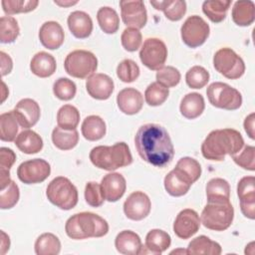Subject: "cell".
I'll return each instance as SVG.
<instances>
[{
    "mask_svg": "<svg viewBox=\"0 0 255 255\" xmlns=\"http://www.w3.org/2000/svg\"><path fill=\"white\" fill-rule=\"evenodd\" d=\"M55 4L61 6V7H69V6H73V5H76L78 3V1H54Z\"/></svg>",
    "mask_w": 255,
    "mask_h": 255,
    "instance_id": "obj_56",
    "label": "cell"
},
{
    "mask_svg": "<svg viewBox=\"0 0 255 255\" xmlns=\"http://www.w3.org/2000/svg\"><path fill=\"white\" fill-rule=\"evenodd\" d=\"M255 123V114L254 113H251L250 115H248L245 120H244V123H243V126H244V129L247 133V135L251 138V139H254L255 138V131H254V125Z\"/></svg>",
    "mask_w": 255,
    "mask_h": 255,
    "instance_id": "obj_54",
    "label": "cell"
},
{
    "mask_svg": "<svg viewBox=\"0 0 255 255\" xmlns=\"http://www.w3.org/2000/svg\"><path fill=\"white\" fill-rule=\"evenodd\" d=\"M121 42L125 50L128 52H135L142 42L141 33L138 29L128 27L122 33Z\"/></svg>",
    "mask_w": 255,
    "mask_h": 255,
    "instance_id": "obj_50",
    "label": "cell"
},
{
    "mask_svg": "<svg viewBox=\"0 0 255 255\" xmlns=\"http://www.w3.org/2000/svg\"><path fill=\"white\" fill-rule=\"evenodd\" d=\"M168 88L157 82H153L147 86L144 92V100L148 106L157 107L162 105L168 98Z\"/></svg>",
    "mask_w": 255,
    "mask_h": 255,
    "instance_id": "obj_42",
    "label": "cell"
},
{
    "mask_svg": "<svg viewBox=\"0 0 255 255\" xmlns=\"http://www.w3.org/2000/svg\"><path fill=\"white\" fill-rule=\"evenodd\" d=\"M20 34L17 20L12 16H2L0 19V42L3 44L13 43Z\"/></svg>",
    "mask_w": 255,
    "mask_h": 255,
    "instance_id": "obj_40",
    "label": "cell"
},
{
    "mask_svg": "<svg viewBox=\"0 0 255 255\" xmlns=\"http://www.w3.org/2000/svg\"><path fill=\"white\" fill-rule=\"evenodd\" d=\"M90 160L98 168L113 171L128 166L132 162V155L128 145L116 142L114 145H98L90 151Z\"/></svg>",
    "mask_w": 255,
    "mask_h": 255,
    "instance_id": "obj_4",
    "label": "cell"
},
{
    "mask_svg": "<svg viewBox=\"0 0 255 255\" xmlns=\"http://www.w3.org/2000/svg\"><path fill=\"white\" fill-rule=\"evenodd\" d=\"M1 236H2V240H1V254H5L10 247V239L9 236L2 230L1 231Z\"/></svg>",
    "mask_w": 255,
    "mask_h": 255,
    "instance_id": "obj_55",
    "label": "cell"
},
{
    "mask_svg": "<svg viewBox=\"0 0 255 255\" xmlns=\"http://www.w3.org/2000/svg\"><path fill=\"white\" fill-rule=\"evenodd\" d=\"M237 195L241 203H255V177L244 176L237 184Z\"/></svg>",
    "mask_w": 255,
    "mask_h": 255,
    "instance_id": "obj_47",
    "label": "cell"
},
{
    "mask_svg": "<svg viewBox=\"0 0 255 255\" xmlns=\"http://www.w3.org/2000/svg\"><path fill=\"white\" fill-rule=\"evenodd\" d=\"M16 160L15 152L9 148L2 146L0 148V188L6 186L10 181V168Z\"/></svg>",
    "mask_w": 255,
    "mask_h": 255,
    "instance_id": "obj_41",
    "label": "cell"
},
{
    "mask_svg": "<svg viewBox=\"0 0 255 255\" xmlns=\"http://www.w3.org/2000/svg\"><path fill=\"white\" fill-rule=\"evenodd\" d=\"M85 200L92 207H100L104 203V195L101 184L95 181L87 182L85 186Z\"/></svg>",
    "mask_w": 255,
    "mask_h": 255,
    "instance_id": "obj_52",
    "label": "cell"
},
{
    "mask_svg": "<svg viewBox=\"0 0 255 255\" xmlns=\"http://www.w3.org/2000/svg\"><path fill=\"white\" fill-rule=\"evenodd\" d=\"M117 104L120 111L126 115L137 114L143 106V97L134 88H125L117 96Z\"/></svg>",
    "mask_w": 255,
    "mask_h": 255,
    "instance_id": "obj_20",
    "label": "cell"
},
{
    "mask_svg": "<svg viewBox=\"0 0 255 255\" xmlns=\"http://www.w3.org/2000/svg\"><path fill=\"white\" fill-rule=\"evenodd\" d=\"M20 191L18 185L11 179V181L4 187L0 188V208L10 209L14 207L19 201Z\"/></svg>",
    "mask_w": 255,
    "mask_h": 255,
    "instance_id": "obj_46",
    "label": "cell"
},
{
    "mask_svg": "<svg viewBox=\"0 0 255 255\" xmlns=\"http://www.w3.org/2000/svg\"><path fill=\"white\" fill-rule=\"evenodd\" d=\"M173 169H175L191 185L197 181L201 175L200 163L196 159L189 156L181 157L176 162V165Z\"/></svg>",
    "mask_w": 255,
    "mask_h": 255,
    "instance_id": "obj_36",
    "label": "cell"
},
{
    "mask_svg": "<svg viewBox=\"0 0 255 255\" xmlns=\"http://www.w3.org/2000/svg\"><path fill=\"white\" fill-rule=\"evenodd\" d=\"M39 40L45 48L49 50H57L64 43V30L58 22L47 21L40 27Z\"/></svg>",
    "mask_w": 255,
    "mask_h": 255,
    "instance_id": "obj_19",
    "label": "cell"
},
{
    "mask_svg": "<svg viewBox=\"0 0 255 255\" xmlns=\"http://www.w3.org/2000/svg\"><path fill=\"white\" fill-rule=\"evenodd\" d=\"M209 33V25L198 15L189 16L180 28L182 42L189 48H197L204 44Z\"/></svg>",
    "mask_w": 255,
    "mask_h": 255,
    "instance_id": "obj_10",
    "label": "cell"
},
{
    "mask_svg": "<svg viewBox=\"0 0 255 255\" xmlns=\"http://www.w3.org/2000/svg\"><path fill=\"white\" fill-rule=\"evenodd\" d=\"M206 95L209 103L218 109L234 111L241 107L242 96L238 90L222 82H214L207 87Z\"/></svg>",
    "mask_w": 255,
    "mask_h": 255,
    "instance_id": "obj_8",
    "label": "cell"
},
{
    "mask_svg": "<svg viewBox=\"0 0 255 255\" xmlns=\"http://www.w3.org/2000/svg\"><path fill=\"white\" fill-rule=\"evenodd\" d=\"M86 89L88 94L96 100H108L115 89L113 79L103 73H95L86 81Z\"/></svg>",
    "mask_w": 255,
    "mask_h": 255,
    "instance_id": "obj_17",
    "label": "cell"
},
{
    "mask_svg": "<svg viewBox=\"0 0 255 255\" xmlns=\"http://www.w3.org/2000/svg\"><path fill=\"white\" fill-rule=\"evenodd\" d=\"M18 149L26 154H34L43 148L42 137L34 130L25 129L22 130L14 140Z\"/></svg>",
    "mask_w": 255,
    "mask_h": 255,
    "instance_id": "obj_25",
    "label": "cell"
},
{
    "mask_svg": "<svg viewBox=\"0 0 255 255\" xmlns=\"http://www.w3.org/2000/svg\"><path fill=\"white\" fill-rule=\"evenodd\" d=\"M68 237L75 240L99 238L108 234L109 224L100 215L93 212H80L68 218L65 224Z\"/></svg>",
    "mask_w": 255,
    "mask_h": 255,
    "instance_id": "obj_3",
    "label": "cell"
},
{
    "mask_svg": "<svg viewBox=\"0 0 255 255\" xmlns=\"http://www.w3.org/2000/svg\"><path fill=\"white\" fill-rule=\"evenodd\" d=\"M76 84L68 78H59L53 85L54 95L62 101H70L76 96Z\"/></svg>",
    "mask_w": 255,
    "mask_h": 255,
    "instance_id": "obj_48",
    "label": "cell"
},
{
    "mask_svg": "<svg viewBox=\"0 0 255 255\" xmlns=\"http://www.w3.org/2000/svg\"><path fill=\"white\" fill-rule=\"evenodd\" d=\"M138 65L130 59H125L117 67V76L124 83H132L139 76Z\"/></svg>",
    "mask_w": 255,
    "mask_h": 255,
    "instance_id": "obj_45",
    "label": "cell"
},
{
    "mask_svg": "<svg viewBox=\"0 0 255 255\" xmlns=\"http://www.w3.org/2000/svg\"><path fill=\"white\" fill-rule=\"evenodd\" d=\"M167 58L165 43L158 38H147L139 51L141 63L152 71H157L164 66Z\"/></svg>",
    "mask_w": 255,
    "mask_h": 255,
    "instance_id": "obj_11",
    "label": "cell"
},
{
    "mask_svg": "<svg viewBox=\"0 0 255 255\" xmlns=\"http://www.w3.org/2000/svg\"><path fill=\"white\" fill-rule=\"evenodd\" d=\"M163 183L166 192L174 197L185 195L191 187V184L186 179H184L175 169L170 170L165 175Z\"/></svg>",
    "mask_w": 255,
    "mask_h": 255,
    "instance_id": "obj_32",
    "label": "cell"
},
{
    "mask_svg": "<svg viewBox=\"0 0 255 255\" xmlns=\"http://www.w3.org/2000/svg\"><path fill=\"white\" fill-rule=\"evenodd\" d=\"M213 67L219 74L230 80L239 79L245 73L243 59L228 47L221 48L214 54Z\"/></svg>",
    "mask_w": 255,
    "mask_h": 255,
    "instance_id": "obj_9",
    "label": "cell"
},
{
    "mask_svg": "<svg viewBox=\"0 0 255 255\" xmlns=\"http://www.w3.org/2000/svg\"><path fill=\"white\" fill-rule=\"evenodd\" d=\"M12 111L19 126L27 129L34 127L41 116L39 104L30 98L20 100Z\"/></svg>",
    "mask_w": 255,
    "mask_h": 255,
    "instance_id": "obj_16",
    "label": "cell"
},
{
    "mask_svg": "<svg viewBox=\"0 0 255 255\" xmlns=\"http://www.w3.org/2000/svg\"><path fill=\"white\" fill-rule=\"evenodd\" d=\"M52 141L57 148L61 150H70L78 144L79 132L77 129L69 130L56 127L52 131Z\"/></svg>",
    "mask_w": 255,
    "mask_h": 255,
    "instance_id": "obj_35",
    "label": "cell"
},
{
    "mask_svg": "<svg viewBox=\"0 0 255 255\" xmlns=\"http://www.w3.org/2000/svg\"><path fill=\"white\" fill-rule=\"evenodd\" d=\"M0 59H1V75L6 76L12 71L13 68V62L11 57L6 54L5 52H0Z\"/></svg>",
    "mask_w": 255,
    "mask_h": 255,
    "instance_id": "obj_53",
    "label": "cell"
},
{
    "mask_svg": "<svg viewBox=\"0 0 255 255\" xmlns=\"http://www.w3.org/2000/svg\"><path fill=\"white\" fill-rule=\"evenodd\" d=\"M233 161L240 167L254 171L255 170V147L252 145H245L243 149L231 155Z\"/></svg>",
    "mask_w": 255,
    "mask_h": 255,
    "instance_id": "obj_51",
    "label": "cell"
},
{
    "mask_svg": "<svg viewBox=\"0 0 255 255\" xmlns=\"http://www.w3.org/2000/svg\"><path fill=\"white\" fill-rule=\"evenodd\" d=\"M104 198L109 202H116L123 197L127 189L126 178L119 172L106 174L101 181Z\"/></svg>",
    "mask_w": 255,
    "mask_h": 255,
    "instance_id": "obj_18",
    "label": "cell"
},
{
    "mask_svg": "<svg viewBox=\"0 0 255 255\" xmlns=\"http://www.w3.org/2000/svg\"><path fill=\"white\" fill-rule=\"evenodd\" d=\"M208 201H230V185L227 180L214 177L211 178L205 187Z\"/></svg>",
    "mask_w": 255,
    "mask_h": 255,
    "instance_id": "obj_31",
    "label": "cell"
},
{
    "mask_svg": "<svg viewBox=\"0 0 255 255\" xmlns=\"http://www.w3.org/2000/svg\"><path fill=\"white\" fill-rule=\"evenodd\" d=\"M4 91H7V93H9V92H8V89L6 88L5 83L2 82V100H1V103H3V102L5 101V99L7 98V95L4 93Z\"/></svg>",
    "mask_w": 255,
    "mask_h": 255,
    "instance_id": "obj_57",
    "label": "cell"
},
{
    "mask_svg": "<svg viewBox=\"0 0 255 255\" xmlns=\"http://www.w3.org/2000/svg\"><path fill=\"white\" fill-rule=\"evenodd\" d=\"M46 196L52 204L63 210L74 208L79 199L77 187L65 176H57L50 181L46 189Z\"/></svg>",
    "mask_w": 255,
    "mask_h": 255,
    "instance_id": "obj_6",
    "label": "cell"
},
{
    "mask_svg": "<svg viewBox=\"0 0 255 255\" xmlns=\"http://www.w3.org/2000/svg\"><path fill=\"white\" fill-rule=\"evenodd\" d=\"M231 5L230 0H206L202 3V12L213 23L222 22Z\"/></svg>",
    "mask_w": 255,
    "mask_h": 255,
    "instance_id": "obj_33",
    "label": "cell"
},
{
    "mask_svg": "<svg viewBox=\"0 0 255 255\" xmlns=\"http://www.w3.org/2000/svg\"><path fill=\"white\" fill-rule=\"evenodd\" d=\"M234 209L230 201H208L202 209L200 221L204 227L214 231H224L230 227Z\"/></svg>",
    "mask_w": 255,
    "mask_h": 255,
    "instance_id": "obj_5",
    "label": "cell"
},
{
    "mask_svg": "<svg viewBox=\"0 0 255 255\" xmlns=\"http://www.w3.org/2000/svg\"><path fill=\"white\" fill-rule=\"evenodd\" d=\"M80 123V112L72 105L62 106L57 113V124L58 127L73 130L76 129Z\"/></svg>",
    "mask_w": 255,
    "mask_h": 255,
    "instance_id": "obj_38",
    "label": "cell"
},
{
    "mask_svg": "<svg viewBox=\"0 0 255 255\" xmlns=\"http://www.w3.org/2000/svg\"><path fill=\"white\" fill-rule=\"evenodd\" d=\"M97 20L102 31L106 34H115L120 27V17L117 11L109 6L101 7L97 12Z\"/></svg>",
    "mask_w": 255,
    "mask_h": 255,
    "instance_id": "obj_34",
    "label": "cell"
},
{
    "mask_svg": "<svg viewBox=\"0 0 255 255\" xmlns=\"http://www.w3.org/2000/svg\"><path fill=\"white\" fill-rule=\"evenodd\" d=\"M134 145L141 159L156 167L166 166L174 155V147L167 130L157 124L139 127L134 135Z\"/></svg>",
    "mask_w": 255,
    "mask_h": 255,
    "instance_id": "obj_1",
    "label": "cell"
},
{
    "mask_svg": "<svg viewBox=\"0 0 255 255\" xmlns=\"http://www.w3.org/2000/svg\"><path fill=\"white\" fill-rule=\"evenodd\" d=\"M120 8L125 25L138 30L145 26L147 12L141 0H122L120 1Z\"/></svg>",
    "mask_w": 255,
    "mask_h": 255,
    "instance_id": "obj_13",
    "label": "cell"
},
{
    "mask_svg": "<svg viewBox=\"0 0 255 255\" xmlns=\"http://www.w3.org/2000/svg\"><path fill=\"white\" fill-rule=\"evenodd\" d=\"M117 251L124 255H137L142 252V243L138 234L131 230L121 231L115 239Z\"/></svg>",
    "mask_w": 255,
    "mask_h": 255,
    "instance_id": "obj_22",
    "label": "cell"
},
{
    "mask_svg": "<svg viewBox=\"0 0 255 255\" xmlns=\"http://www.w3.org/2000/svg\"><path fill=\"white\" fill-rule=\"evenodd\" d=\"M150 4L156 10L162 11L170 21H179L186 13V2L183 0L150 1Z\"/></svg>",
    "mask_w": 255,
    "mask_h": 255,
    "instance_id": "obj_29",
    "label": "cell"
},
{
    "mask_svg": "<svg viewBox=\"0 0 255 255\" xmlns=\"http://www.w3.org/2000/svg\"><path fill=\"white\" fill-rule=\"evenodd\" d=\"M34 248L37 255H58L61 251V242L55 234L46 232L36 239Z\"/></svg>",
    "mask_w": 255,
    "mask_h": 255,
    "instance_id": "obj_37",
    "label": "cell"
},
{
    "mask_svg": "<svg viewBox=\"0 0 255 255\" xmlns=\"http://www.w3.org/2000/svg\"><path fill=\"white\" fill-rule=\"evenodd\" d=\"M64 68L66 73L71 77L88 79L97 71L98 59L90 51L75 50L66 56Z\"/></svg>",
    "mask_w": 255,
    "mask_h": 255,
    "instance_id": "obj_7",
    "label": "cell"
},
{
    "mask_svg": "<svg viewBox=\"0 0 255 255\" xmlns=\"http://www.w3.org/2000/svg\"><path fill=\"white\" fill-rule=\"evenodd\" d=\"M205 109V103L202 95L199 93L186 94L179 105L180 114L188 120H194L202 115Z\"/></svg>",
    "mask_w": 255,
    "mask_h": 255,
    "instance_id": "obj_24",
    "label": "cell"
},
{
    "mask_svg": "<svg viewBox=\"0 0 255 255\" xmlns=\"http://www.w3.org/2000/svg\"><path fill=\"white\" fill-rule=\"evenodd\" d=\"M209 81L208 71L201 66L191 67L185 75V82L191 89H202Z\"/></svg>",
    "mask_w": 255,
    "mask_h": 255,
    "instance_id": "obj_44",
    "label": "cell"
},
{
    "mask_svg": "<svg viewBox=\"0 0 255 255\" xmlns=\"http://www.w3.org/2000/svg\"><path fill=\"white\" fill-rule=\"evenodd\" d=\"M51 173L50 163L43 158H33L22 162L17 168V176L25 184L45 181Z\"/></svg>",
    "mask_w": 255,
    "mask_h": 255,
    "instance_id": "obj_12",
    "label": "cell"
},
{
    "mask_svg": "<svg viewBox=\"0 0 255 255\" xmlns=\"http://www.w3.org/2000/svg\"><path fill=\"white\" fill-rule=\"evenodd\" d=\"M244 146L241 133L234 128L214 129L208 133L201 144V153L204 158L213 161H222L227 154L233 155Z\"/></svg>",
    "mask_w": 255,
    "mask_h": 255,
    "instance_id": "obj_2",
    "label": "cell"
},
{
    "mask_svg": "<svg viewBox=\"0 0 255 255\" xmlns=\"http://www.w3.org/2000/svg\"><path fill=\"white\" fill-rule=\"evenodd\" d=\"M155 78L156 82L162 86L166 88H173L179 84L181 75L176 68L172 66H163L157 70Z\"/></svg>",
    "mask_w": 255,
    "mask_h": 255,
    "instance_id": "obj_49",
    "label": "cell"
},
{
    "mask_svg": "<svg viewBox=\"0 0 255 255\" xmlns=\"http://www.w3.org/2000/svg\"><path fill=\"white\" fill-rule=\"evenodd\" d=\"M69 30L78 39L88 38L93 31V20L91 16L84 11H74L70 13L67 19Z\"/></svg>",
    "mask_w": 255,
    "mask_h": 255,
    "instance_id": "obj_21",
    "label": "cell"
},
{
    "mask_svg": "<svg viewBox=\"0 0 255 255\" xmlns=\"http://www.w3.org/2000/svg\"><path fill=\"white\" fill-rule=\"evenodd\" d=\"M151 202L147 194L142 191L130 193L124 202V212L126 216L134 221L144 219L150 212Z\"/></svg>",
    "mask_w": 255,
    "mask_h": 255,
    "instance_id": "obj_14",
    "label": "cell"
},
{
    "mask_svg": "<svg viewBox=\"0 0 255 255\" xmlns=\"http://www.w3.org/2000/svg\"><path fill=\"white\" fill-rule=\"evenodd\" d=\"M18 122L13 111L0 115V139L3 141H14L18 132Z\"/></svg>",
    "mask_w": 255,
    "mask_h": 255,
    "instance_id": "obj_39",
    "label": "cell"
},
{
    "mask_svg": "<svg viewBox=\"0 0 255 255\" xmlns=\"http://www.w3.org/2000/svg\"><path fill=\"white\" fill-rule=\"evenodd\" d=\"M187 254H205V255H219L222 252L219 243L212 241L205 235H200L192 239L187 246Z\"/></svg>",
    "mask_w": 255,
    "mask_h": 255,
    "instance_id": "obj_30",
    "label": "cell"
},
{
    "mask_svg": "<svg viewBox=\"0 0 255 255\" xmlns=\"http://www.w3.org/2000/svg\"><path fill=\"white\" fill-rule=\"evenodd\" d=\"M200 224L198 213L191 208H185L176 215L173 222V232L180 239H188L199 230Z\"/></svg>",
    "mask_w": 255,
    "mask_h": 255,
    "instance_id": "obj_15",
    "label": "cell"
},
{
    "mask_svg": "<svg viewBox=\"0 0 255 255\" xmlns=\"http://www.w3.org/2000/svg\"><path fill=\"white\" fill-rule=\"evenodd\" d=\"M171 244L170 235L161 229H151L145 236L144 247L152 254H161Z\"/></svg>",
    "mask_w": 255,
    "mask_h": 255,
    "instance_id": "obj_28",
    "label": "cell"
},
{
    "mask_svg": "<svg viewBox=\"0 0 255 255\" xmlns=\"http://www.w3.org/2000/svg\"><path fill=\"white\" fill-rule=\"evenodd\" d=\"M3 11L7 15L18 13H28L37 8L39 1L37 0H3L1 2Z\"/></svg>",
    "mask_w": 255,
    "mask_h": 255,
    "instance_id": "obj_43",
    "label": "cell"
},
{
    "mask_svg": "<svg viewBox=\"0 0 255 255\" xmlns=\"http://www.w3.org/2000/svg\"><path fill=\"white\" fill-rule=\"evenodd\" d=\"M56 68L55 58L44 51L36 53L30 62L31 72L40 78L51 77L56 72Z\"/></svg>",
    "mask_w": 255,
    "mask_h": 255,
    "instance_id": "obj_23",
    "label": "cell"
},
{
    "mask_svg": "<svg viewBox=\"0 0 255 255\" xmlns=\"http://www.w3.org/2000/svg\"><path fill=\"white\" fill-rule=\"evenodd\" d=\"M81 131L83 136L90 140L96 141L103 138L107 131V127L105 121L96 115H92L87 117L81 127Z\"/></svg>",
    "mask_w": 255,
    "mask_h": 255,
    "instance_id": "obj_26",
    "label": "cell"
},
{
    "mask_svg": "<svg viewBox=\"0 0 255 255\" xmlns=\"http://www.w3.org/2000/svg\"><path fill=\"white\" fill-rule=\"evenodd\" d=\"M233 22L241 27L250 26L255 20V4L253 1H236L231 12Z\"/></svg>",
    "mask_w": 255,
    "mask_h": 255,
    "instance_id": "obj_27",
    "label": "cell"
}]
</instances>
